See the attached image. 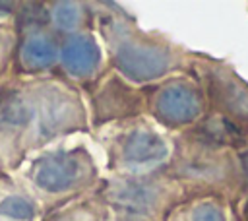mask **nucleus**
I'll use <instances>...</instances> for the list:
<instances>
[{
    "mask_svg": "<svg viewBox=\"0 0 248 221\" xmlns=\"http://www.w3.org/2000/svg\"><path fill=\"white\" fill-rule=\"evenodd\" d=\"M54 45L46 37H31L21 48V58L29 68H45L54 60Z\"/></svg>",
    "mask_w": 248,
    "mask_h": 221,
    "instance_id": "3",
    "label": "nucleus"
},
{
    "mask_svg": "<svg viewBox=\"0 0 248 221\" xmlns=\"http://www.w3.org/2000/svg\"><path fill=\"white\" fill-rule=\"evenodd\" d=\"M64 66L74 74H83L95 64V47L87 39H74L62 50Z\"/></svg>",
    "mask_w": 248,
    "mask_h": 221,
    "instance_id": "2",
    "label": "nucleus"
},
{
    "mask_svg": "<svg viewBox=\"0 0 248 221\" xmlns=\"http://www.w3.org/2000/svg\"><path fill=\"white\" fill-rule=\"evenodd\" d=\"M0 213L17 221H29L35 215V207L31 202H27L25 198L19 196H8L0 202Z\"/></svg>",
    "mask_w": 248,
    "mask_h": 221,
    "instance_id": "5",
    "label": "nucleus"
},
{
    "mask_svg": "<svg viewBox=\"0 0 248 221\" xmlns=\"http://www.w3.org/2000/svg\"><path fill=\"white\" fill-rule=\"evenodd\" d=\"M76 174V167L70 161L64 159H46L41 163L39 171H37V184L45 190L50 192H58L64 190L66 186H70V182L74 180Z\"/></svg>",
    "mask_w": 248,
    "mask_h": 221,
    "instance_id": "1",
    "label": "nucleus"
},
{
    "mask_svg": "<svg viewBox=\"0 0 248 221\" xmlns=\"http://www.w3.org/2000/svg\"><path fill=\"white\" fill-rule=\"evenodd\" d=\"M12 2H0V14H8V12H12Z\"/></svg>",
    "mask_w": 248,
    "mask_h": 221,
    "instance_id": "7",
    "label": "nucleus"
},
{
    "mask_svg": "<svg viewBox=\"0 0 248 221\" xmlns=\"http://www.w3.org/2000/svg\"><path fill=\"white\" fill-rule=\"evenodd\" d=\"M31 118V109L19 97H10L0 109V122L10 128L25 126Z\"/></svg>",
    "mask_w": 248,
    "mask_h": 221,
    "instance_id": "4",
    "label": "nucleus"
},
{
    "mask_svg": "<svg viewBox=\"0 0 248 221\" xmlns=\"http://www.w3.org/2000/svg\"><path fill=\"white\" fill-rule=\"evenodd\" d=\"M54 19L60 27H74L78 21V10L74 8V4H56Z\"/></svg>",
    "mask_w": 248,
    "mask_h": 221,
    "instance_id": "6",
    "label": "nucleus"
}]
</instances>
